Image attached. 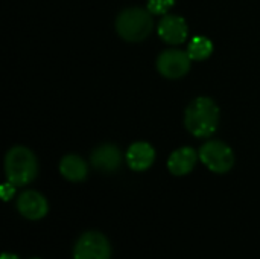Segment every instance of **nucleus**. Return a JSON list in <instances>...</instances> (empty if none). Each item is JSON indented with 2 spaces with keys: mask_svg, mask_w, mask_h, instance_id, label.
I'll return each instance as SVG.
<instances>
[{
  "mask_svg": "<svg viewBox=\"0 0 260 259\" xmlns=\"http://www.w3.org/2000/svg\"><path fill=\"white\" fill-rule=\"evenodd\" d=\"M219 125V107L207 96L195 98L184 111V127L195 137H210Z\"/></svg>",
  "mask_w": 260,
  "mask_h": 259,
  "instance_id": "obj_1",
  "label": "nucleus"
},
{
  "mask_svg": "<svg viewBox=\"0 0 260 259\" xmlns=\"http://www.w3.org/2000/svg\"><path fill=\"white\" fill-rule=\"evenodd\" d=\"M5 172L14 186L29 185L38 174V162L35 154L23 145L12 147L5 156Z\"/></svg>",
  "mask_w": 260,
  "mask_h": 259,
  "instance_id": "obj_2",
  "label": "nucleus"
},
{
  "mask_svg": "<svg viewBox=\"0 0 260 259\" xmlns=\"http://www.w3.org/2000/svg\"><path fill=\"white\" fill-rule=\"evenodd\" d=\"M154 29V20L149 9L139 6L126 8L116 17V31L120 38L129 43H139L149 37Z\"/></svg>",
  "mask_w": 260,
  "mask_h": 259,
  "instance_id": "obj_3",
  "label": "nucleus"
},
{
  "mask_svg": "<svg viewBox=\"0 0 260 259\" xmlns=\"http://www.w3.org/2000/svg\"><path fill=\"white\" fill-rule=\"evenodd\" d=\"M200 160L216 174L229 172L235 165L233 150L222 140H209L198 151Z\"/></svg>",
  "mask_w": 260,
  "mask_h": 259,
  "instance_id": "obj_4",
  "label": "nucleus"
},
{
  "mask_svg": "<svg viewBox=\"0 0 260 259\" xmlns=\"http://www.w3.org/2000/svg\"><path fill=\"white\" fill-rule=\"evenodd\" d=\"M190 63L192 58L189 56L187 50L166 49L157 56V70L168 79H180L189 73Z\"/></svg>",
  "mask_w": 260,
  "mask_h": 259,
  "instance_id": "obj_5",
  "label": "nucleus"
},
{
  "mask_svg": "<svg viewBox=\"0 0 260 259\" xmlns=\"http://www.w3.org/2000/svg\"><path fill=\"white\" fill-rule=\"evenodd\" d=\"M111 246L99 232H87L76 241L73 259H110Z\"/></svg>",
  "mask_w": 260,
  "mask_h": 259,
  "instance_id": "obj_6",
  "label": "nucleus"
},
{
  "mask_svg": "<svg viewBox=\"0 0 260 259\" xmlns=\"http://www.w3.org/2000/svg\"><path fill=\"white\" fill-rule=\"evenodd\" d=\"M189 26L187 21L175 14H165L158 21V37L168 44H181L187 40Z\"/></svg>",
  "mask_w": 260,
  "mask_h": 259,
  "instance_id": "obj_7",
  "label": "nucleus"
},
{
  "mask_svg": "<svg viewBox=\"0 0 260 259\" xmlns=\"http://www.w3.org/2000/svg\"><path fill=\"white\" fill-rule=\"evenodd\" d=\"M17 209L24 218L37 221V220H41L47 215L49 203L40 192L24 191L17 200Z\"/></svg>",
  "mask_w": 260,
  "mask_h": 259,
  "instance_id": "obj_8",
  "label": "nucleus"
},
{
  "mask_svg": "<svg viewBox=\"0 0 260 259\" xmlns=\"http://www.w3.org/2000/svg\"><path fill=\"white\" fill-rule=\"evenodd\" d=\"M91 165L102 172H114L122 165V153L113 143H104L93 150L90 156Z\"/></svg>",
  "mask_w": 260,
  "mask_h": 259,
  "instance_id": "obj_9",
  "label": "nucleus"
},
{
  "mask_svg": "<svg viewBox=\"0 0 260 259\" xmlns=\"http://www.w3.org/2000/svg\"><path fill=\"white\" fill-rule=\"evenodd\" d=\"M125 160L133 171H146L155 160V150L148 142H134L126 150Z\"/></svg>",
  "mask_w": 260,
  "mask_h": 259,
  "instance_id": "obj_10",
  "label": "nucleus"
},
{
  "mask_svg": "<svg viewBox=\"0 0 260 259\" xmlns=\"http://www.w3.org/2000/svg\"><path fill=\"white\" fill-rule=\"evenodd\" d=\"M198 159H200V156L192 147H181L169 156L168 169L171 171V174H174L177 177L187 176L195 168Z\"/></svg>",
  "mask_w": 260,
  "mask_h": 259,
  "instance_id": "obj_11",
  "label": "nucleus"
},
{
  "mask_svg": "<svg viewBox=\"0 0 260 259\" xmlns=\"http://www.w3.org/2000/svg\"><path fill=\"white\" fill-rule=\"evenodd\" d=\"M59 172L69 182H82L88 174L87 163L78 154H67L59 162Z\"/></svg>",
  "mask_w": 260,
  "mask_h": 259,
  "instance_id": "obj_12",
  "label": "nucleus"
},
{
  "mask_svg": "<svg viewBox=\"0 0 260 259\" xmlns=\"http://www.w3.org/2000/svg\"><path fill=\"white\" fill-rule=\"evenodd\" d=\"M187 53L192 61H204L213 53V43L204 35H197L189 41Z\"/></svg>",
  "mask_w": 260,
  "mask_h": 259,
  "instance_id": "obj_13",
  "label": "nucleus"
},
{
  "mask_svg": "<svg viewBox=\"0 0 260 259\" xmlns=\"http://www.w3.org/2000/svg\"><path fill=\"white\" fill-rule=\"evenodd\" d=\"M175 5V0H148L146 8L154 15H165Z\"/></svg>",
  "mask_w": 260,
  "mask_h": 259,
  "instance_id": "obj_14",
  "label": "nucleus"
},
{
  "mask_svg": "<svg viewBox=\"0 0 260 259\" xmlns=\"http://www.w3.org/2000/svg\"><path fill=\"white\" fill-rule=\"evenodd\" d=\"M12 195H14V185L8 182L2 186V197L3 200H9Z\"/></svg>",
  "mask_w": 260,
  "mask_h": 259,
  "instance_id": "obj_15",
  "label": "nucleus"
},
{
  "mask_svg": "<svg viewBox=\"0 0 260 259\" xmlns=\"http://www.w3.org/2000/svg\"><path fill=\"white\" fill-rule=\"evenodd\" d=\"M2 259H18V256L11 255V253H3V255H2Z\"/></svg>",
  "mask_w": 260,
  "mask_h": 259,
  "instance_id": "obj_16",
  "label": "nucleus"
},
{
  "mask_svg": "<svg viewBox=\"0 0 260 259\" xmlns=\"http://www.w3.org/2000/svg\"><path fill=\"white\" fill-rule=\"evenodd\" d=\"M32 259H38V258H32Z\"/></svg>",
  "mask_w": 260,
  "mask_h": 259,
  "instance_id": "obj_17",
  "label": "nucleus"
}]
</instances>
